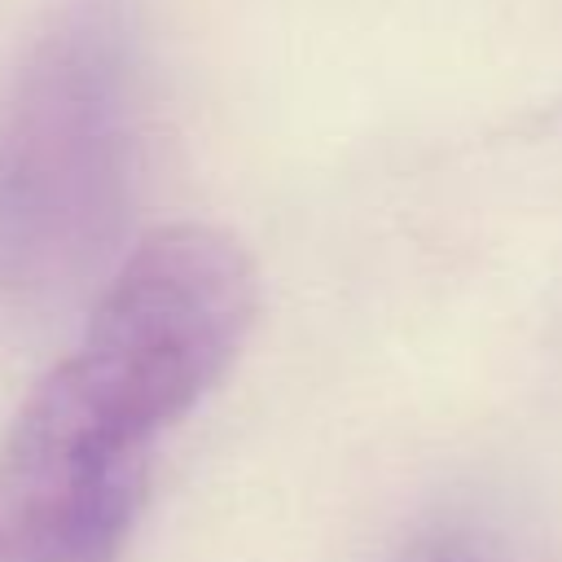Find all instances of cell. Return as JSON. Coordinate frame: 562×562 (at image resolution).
I'll return each instance as SVG.
<instances>
[{"label": "cell", "instance_id": "1", "mask_svg": "<svg viewBox=\"0 0 562 562\" xmlns=\"http://www.w3.org/2000/svg\"><path fill=\"white\" fill-rule=\"evenodd\" d=\"M255 272L211 224L149 233L0 443V562H119L154 448L233 364Z\"/></svg>", "mask_w": 562, "mask_h": 562}, {"label": "cell", "instance_id": "2", "mask_svg": "<svg viewBox=\"0 0 562 562\" xmlns=\"http://www.w3.org/2000/svg\"><path fill=\"white\" fill-rule=\"evenodd\" d=\"M136 61L123 0H75L0 97V294H53L127 220Z\"/></svg>", "mask_w": 562, "mask_h": 562}]
</instances>
